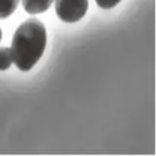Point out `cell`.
Returning <instances> with one entry per match:
<instances>
[{"label":"cell","instance_id":"cell-6","mask_svg":"<svg viewBox=\"0 0 156 156\" xmlns=\"http://www.w3.org/2000/svg\"><path fill=\"white\" fill-rule=\"evenodd\" d=\"M121 0H96V3L99 7L105 10H108L115 7Z\"/></svg>","mask_w":156,"mask_h":156},{"label":"cell","instance_id":"cell-5","mask_svg":"<svg viewBox=\"0 0 156 156\" xmlns=\"http://www.w3.org/2000/svg\"><path fill=\"white\" fill-rule=\"evenodd\" d=\"M12 62H13V58H12V53L10 48L1 47L0 48V71L9 69Z\"/></svg>","mask_w":156,"mask_h":156},{"label":"cell","instance_id":"cell-3","mask_svg":"<svg viewBox=\"0 0 156 156\" xmlns=\"http://www.w3.org/2000/svg\"><path fill=\"white\" fill-rule=\"evenodd\" d=\"M54 0H22L26 12L31 15L46 12L51 7Z\"/></svg>","mask_w":156,"mask_h":156},{"label":"cell","instance_id":"cell-1","mask_svg":"<svg viewBox=\"0 0 156 156\" xmlns=\"http://www.w3.org/2000/svg\"><path fill=\"white\" fill-rule=\"evenodd\" d=\"M47 44V32L44 23L37 19H28L15 31L12 47L13 62L20 70L27 72L42 58Z\"/></svg>","mask_w":156,"mask_h":156},{"label":"cell","instance_id":"cell-4","mask_svg":"<svg viewBox=\"0 0 156 156\" xmlns=\"http://www.w3.org/2000/svg\"><path fill=\"white\" fill-rule=\"evenodd\" d=\"M20 0H0V19L9 18L16 11Z\"/></svg>","mask_w":156,"mask_h":156},{"label":"cell","instance_id":"cell-2","mask_svg":"<svg viewBox=\"0 0 156 156\" xmlns=\"http://www.w3.org/2000/svg\"><path fill=\"white\" fill-rule=\"evenodd\" d=\"M89 0H56V14L65 23H76L85 16Z\"/></svg>","mask_w":156,"mask_h":156},{"label":"cell","instance_id":"cell-7","mask_svg":"<svg viewBox=\"0 0 156 156\" xmlns=\"http://www.w3.org/2000/svg\"><path fill=\"white\" fill-rule=\"evenodd\" d=\"M1 39H2V30H1V28H0V41H1Z\"/></svg>","mask_w":156,"mask_h":156}]
</instances>
